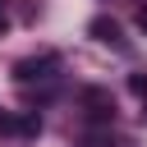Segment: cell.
Returning <instances> with one entry per match:
<instances>
[{"instance_id": "cell-6", "label": "cell", "mask_w": 147, "mask_h": 147, "mask_svg": "<svg viewBox=\"0 0 147 147\" xmlns=\"http://www.w3.org/2000/svg\"><path fill=\"white\" fill-rule=\"evenodd\" d=\"M133 23H138V28H142V32H147V0H142V5H138V14H133Z\"/></svg>"}, {"instance_id": "cell-4", "label": "cell", "mask_w": 147, "mask_h": 147, "mask_svg": "<svg viewBox=\"0 0 147 147\" xmlns=\"http://www.w3.org/2000/svg\"><path fill=\"white\" fill-rule=\"evenodd\" d=\"M83 106H87L92 119H115V101H110L106 87H87V92H83Z\"/></svg>"}, {"instance_id": "cell-2", "label": "cell", "mask_w": 147, "mask_h": 147, "mask_svg": "<svg viewBox=\"0 0 147 147\" xmlns=\"http://www.w3.org/2000/svg\"><path fill=\"white\" fill-rule=\"evenodd\" d=\"M0 133H9V138H37L41 119L37 115H0Z\"/></svg>"}, {"instance_id": "cell-1", "label": "cell", "mask_w": 147, "mask_h": 147, "mask_svg": "<svg viewBox=\"0 0 147 147\" xmlns=\"http://www.w3.org/2000/svg\"><path fill=\"white\" fill-rule=\"evenodd\" d=\"M55 74H60V55H55V51H41V55H28V60L14 64V83H23V87L51 83Z\"/></svg>"}, {"instance_id": "cell-3", "label": "cell", "mask_w": 147, "mask_h": 147, "mask_svg": "<svg viewBox=\"0 0 147 147\" xmlns=\"http://www.w3.org/2000/svg\"><path fill=\"white\" fill-rule=\"evenodd\" d=\"M87 32H92L96 41L115 46V51H129V41L119 37V23H115V18H106V14H101V18H92V23H87Z\"/></svg>"}, {"instance_id": "cell-5", "label": "cell", "mask_w": 147, "mask_h": 147, "mask_svg": "<svg viewBox=\"0 0 147 147\" xmlns=\"http://www.w3.org/2000/svg\"><path fill=\"white\" fill-rule=\"evenodd\" d=\"M129 87H133L138 96H147V78H142V74H133V78H129Z\"/></svg>"}, {"instance_id": "cell-7", "label": "cell", "mask_w": 147, "mask_h": 147, "mask_svg": "<svg viewBox=\"0 0 147 147\" xmlns=\"http://www.w3.org/2000/svg\"><path fill=\"white\" fill-rule=\"evenodd\" d=\"M5 28H9V18H5V9H0V32H5Z\"/></svg>"}]
</instances>
